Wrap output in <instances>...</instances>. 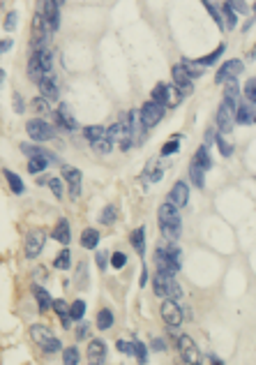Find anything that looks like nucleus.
I'll use <instances>...</instances> for the list:
<instances>
[{"label": "nucleus", "instance_id": "obj_1", "mask_svg": "<svg viewBox=\"0 0 256 365\" xmlns=\"http://www.w3.org/2000/svg\"><path fill=\"white\" fill-rule=\"evenodd\" d=\"M157 220H160V231L166 238V243H175L180 238V229H183V217H180V211L173 206V203H162L160 211H157Z\"/></svg>", "mask_w": 256, "mask_h": 365}, {"label": "nucleus", "instance_id": "obj_2", "mask_svg": "<svg viewBox=\"0 0 256 365\" xmlns=\"http://www.w3.org/2000/svg\"><path fill=\"white\" fill-rule=\"evenodd\" d=\"M155 264H157V270L160 273H166V275H175L180 270V250L169 243L164 247H157L155 250Z\"/></svg>", "mask_w": 256, "mask_h": 365}, {"label": "nucleus", "instance_id": "obj_3", "mask_svg": "<svg viewBox=\"0 0 256 365\" xmlns=\"http://www.w3.org/2000/svg\"><path fill=\"white\" fill-rule=\"evenodd\" d=\"M152 291H155V296L164 298V301H178V298L183 296V291H180L178 282L173 280V275L160 273V270H157V275L152 278Z\"/></svg>", "mask_w": 256, "mask_h": 365}, {"label": "nucleus", "instance_id": "obj_4", "mask_svg": "<svg viewBox=\"0 0 256 365\" xmlns=\"http://www.w3.org/2000/svg\"><path fill=\"white\" fill-rule=\"evenodd\" d=\"M30 335H33V340L37 342L39 347H42L46 354H56V351H63V342L58 340V337L54 335V333L48 331L46 326H39V324H35V326H30Z\"/></svg>", "mask_w": 256, "mask_h": 365}, {"label": "nucleus", "instance_id": "obj_5", "mask_svg": "<svg viewBox=\"0 0 256 365\" xmlns=\"http://www.w3.org/2000/svg\"><path fill=\"white\" fill-rule=\"evenodd\" d=\"M25 132H28V136L33 141H51L56 136V130L42 118L28 120V123H25Z\"/></svg>", "mask_w": 256, "mask_h": 365}, {"label": "nucleus", "instance_id": "obj_6", "mask_svg": "<svg viewBox=\"0 0 256 365\" xmlns=\"http://www.w3.org/2000/svg\"><path fill=\"white\" fill-rule=\"evenodd\" d=\"M164 106L155 104V102H145L139 111V118H141V127L143 130H150V127H155L162 118H164Z\"/></svg>", "mask_w": 256, "mask_h": 365}, {"label": "nucleus", "instance_id": "obj_7", "mask_svg": "<svg viewBox=\"0 0 256 365\" xmlns=\"http://www.w3.org/2000/svg\"><path fill=\"white\" fill-rule=\"evenodd\" d=\"M178 349H180V356L185 358V363H189V365H201L203 363L201 349H198L196 342H194L189 335H180L178 337Z\"/></svg>", "mask_w": 256, "mask_h": 365}, {"label": "nucleus", "instance_id": "obj_8", "mask_svg": "<svg viewBox=\"0 0 256 365\" xmlns=\"http://www.w3.org/2000/svg\"><path fill=\"white\" fill-rule=\"evenodd\" d=\"M44 243H46V231L33 229L25 236V257H28V259H37L39 252L44 250Z\"/></svg>", "mask_w": 256, "mask_h": 365}, {"label": "nucleus", "instance_id": "obj_9", "mask_svg": "<svg viewBox=\"0 0 256 365\" xmlns=\"http://www.w3.org/2000/svg\"><path fill=\"white\" fill-rule=\"evenodd\" d=\"M245 70V63L242 60H238V58H231V60H226V63H222V67H219V72L215 74V81L217 83H228V81H236L238 74Z\"/></svg>", "mask_w": 256, "mask_h": 365}, {"label": "nucleus", "instance_id": "obj_10", "mask_svg": "<svg viewBox=\"0 0 256 365\" xmlns=\"http://www.w3.org/2000/svg\"><path fill=\"white\" fill-rule=\"evenodd\" d=\"M58 7H60L58 3H42V5H39V10H37L39 19L44 21V26H46L48 33H56V30H58V26H60Z\"/></svg>", "mask_w": 256, "mask_h": 365}, {"label": "nucleus", "instance_id": "obj_11", "mask_svg": "<svg viewBox=\"0 0 256 365\" xmlns=\"http://www.w3.org/2000/svg\"><path fill=\"white\" fill-rule=\"evenodd\" d=\"M233 123H236V106L222 100V106H219V111H217L219 134H228V132L233 130Z\"/></svg>", "mask_w": 256, "mask_h": 365}, {"label": "nucleus", "instance_id": "obj_12", "mask_svg": "<svg viewBox=\"0 0 256 365\" xmlns=\"http://www.w3.org/2000/svg\"><path fill=\"white\" fill-rule=\"evenodd\" d=\"M160 312H162V319H164L166 326L175 328V326L183 324V308H180L175 301H164L162 303V308H160Z\"/></svg>", "mask_w": 256, "mask_h": 365}, {"label": "nucleus", "instance_id": "obj_13", "mask_svg": "<svg viewBox=\"0 0 256 365\" xmlns=\"http://www.w3.org/2000/svg\"><path fill=\"white\" fill-rule=\"evenodd\" d=\"M56 123H58V127H63V130H67V132L79 130V123L67 104H60L58 109H56Z\"/></svg>", "mask_w": 256, "mask_h": 365}, {"label": "nucleus", "instance_id": "obj_14", "mask_svg": "<svg viewBox=\"0 0 256 365\" xmlns=\"http://www.w3.org/2000/svg\"><path fill=\"white\" fill-rule=\"evenodd\" d=\"M187 201H189V188H187V182L185 180H178L171 188V192H169V203H173L175 208H183V206H187Z\"/></svg>", "mask_w": 256, "mask_h": 365}, {"label": "nucleus", "instance_id": "obj_15", "mask_svg": "<svg viewBox=\"0 0 256 365\" xmlns=\"http://www.w3.org/2000/svg\"><path fill=\"white\" fill-rule=\"evenodd\" d=\"M171 77H173V86L178 88L180 93H183V97H185V95H192V93H194V83H192V79L187 77V72H185V70L180 67V65H175V67H173Z\"/></svg>", "mask_w": 256, "mask_h": 365}, {"label": "nucleus", "instance_id": "obj_16", "mask_svg": "<svg viewBox=\"0 0 256 365\" xmlns=\"http://www.w3.org/2000/svg\"><path fill=\"white\" fill-rule=\"evenodd\" d=\"M63 178L67 180V185H69V197H72V201L74 199H79V194H81V171L79 169H72V167H65L63 169Z\"/></svg>", "mask_w": 256, "mask_h": 365}, {"label": "nucleus", "instance_id": "obj_17", "mask_svg": "<svg viewBox=\"0 0 256 365\" xmlns=\"http://www.w3.org/2000/svg\"><path fill=\"white\" fill-rule=\"evenodd\" d=\"M37 86H39V90H42V97H46V100H58L60 90H58V81H56L54 74H44Z\"/></svg>", "mask_w": 256, "mask_h": 365}, {"label": "nucleus", "instance_id": "obj_18", "mask_svg": "<svg viewBox=\"0 0 256 365\" xmlns=\"http://www.w3.org/2000/svg\"><path fill=\"white\" fill-rule=\"evenodd\" d=\"M88 358L92 365H101V360L107 358V345L101 340H90L88 342Z\"/></svg>", "mask_w": 256, "mask_h": 365}, {"label": "nucleus", "instance_id": "obj_19", "mask_svg": "<svg viewBox=\"0 0 256 365\" xmlns=\"http://www.w3.org/2000/svg\"><path fill=\"white\" fill-rule=\"evenodd\" d=\"M33 56L37 58V63H39V67H42L44 74H54V51H51V49L48 47L37 49Z\"/></svg>", "mask_w": 256, "mask_h": 365}, {"label": "nucleus", "instance_id": "obj_20", "mask_svg": "<svg viewBox=\"0 0 256 365\" xmlns=\"http://www.w3.org/2000/svg\"><path fill=\"white\" fill-rule=\"evenodd\" d=\"M54 238L58 240V243H63V245H67L69 240H72V234H69V222L65 220V217H60V220L56 222V226H54Z\"/></svg>", "mask_w": 256, "mask_h": 365}, {"label": "nucleus", "instance_id": "obj_21", "mask_svg": "<svg viewBox=\"0 0 256 365\" xmlns=\"http://www.w3.org/2000/svg\"><path fill=\"white\" fill-rule=\"evenodd\" d=\"M236 123H240V125H249V123H254V109H251L247 102H240V104H238Z\"/></svg>", "mask_w": 256, "mask_h": 365}, {"label": "nucleus", "instance_id": "obj_22", "mask_svg": "<svg viewBox=\"0 0 256 365\" xmlns=\"http://www.w3.org/2000/svg\"><path fill=\"white\" fill-rule=\"evenodd\" d=\"M21 150H23L28 157H46L48 162H56V155L48 153V150L39 148V146H33V144H21Z\"/></svg>", "mask_w": 256, "mask_h": 365}, {"label": "nucleus", "instance_id": "obj_23", "mask_svg": "<svg viewBox=\"0 0 256 365\" xmlns=\"http://www.w3.org/2000/svg\"><path fill=\"white\" fill-rule=\"evenodd\" d=\"M130 240H132V245H134V250L143 257L145 255V229H143V226H139V229L132 231Z\"/></svg>", "mask_w": 256, "mask_h": 365}, {"label": "nucleus", "instance_id": "obj_24", "mask_svg": "<svg viewBox=\"0 0 256 365\" xmlns=\"http://www.w3.org/2000/svg\"><path fill=\"white\" fill-rule=\"evenodd\" d=\"M180 67L187 72V77L189 79H198V77H203V65L201 63H196V60H189V58H185L183 63H180Z\"/></svg>", "mask_w": 256, "mask_h": 365}, {"label": "nucleus", "instance_id": "obj_25", "mask_svg": "<svg viewBox=\"0 0 256 365\" xmlns=\"http://www.w3.org/2000/svg\"><path fill=\"white\" fill-rule=\"evenodd\" d=\"M33 293H35V298H37V303H39V312H48V308L54 305L51 296H48V293L44 291L42 287H37V284L33 287Z\"/></svg>", "mask_w": 256, "mask_h": 365}, {"label": "nucleus", "instance_id": "obj_26", "mask_svg": "<svg viewBox=\"0 0 256 365\" xmlns=\"http://www.w3.org/2000/svg\"><path fill=\"white\" fill-rule=\"evenodd\" d=\"M194 162L198 164V167L203 169V171H208L210 167H213V159H210V153H208V146H201V148L196 150V155H194Z\"/></svg>", "mask_w": 256, "mask_h": 365}, {"label": "nucleus", "instance_id": "obj_27", "mask_svg": "<svg viewBox=\"0 0 256 365\" xmlns=\"http://www.w3.org/2000/svg\"><path fill=\"white\" fill-rule=\"evenodd\" d=\"M51 308H54L56 314L60 317L63 326H69V322H72V319H69V305H67V303H65L63 298H58V301H54V305H51Z\"/></svg>", "mask_w": 256, "mask_h": 365}, {"label": "nucleus", "instance_id": "obj_28", "mask_svg": "<svg viewBox=\"0 0 256 365\" xmlns=\"http://www.w3.org/2000/svg\"><path fill=\"white\" fill-rule=\"evenodd\" d=\"M97 243H99V231H97V229H86L81 234V245L86 247V250L97 247Z\"/></svg>", "mask_w": 256, "mask_h": 365}, {"label": "nucleus", "instance_id": "obj_29", "mask_svg": "<svg viewBox=\"0 0 256 365\" xmlns=\"http://www.w3.org/2000/svg\"><path fill=\"white\" fill-rule=\"evenodd\" d=\"M189 180H192L196 188H203V185H206V171H203L196 162L189 164Z\"/></svg>", "mask_w": 256, "mask_h": 365}, {"label": "nucleus", "instance_id": "obj_30", "mask_svg": "<svg viewBox=\"0 0 256 365\" xmlns=\"http://www.w3.org/2000/svg\"><path fill=\"white\" fill-rule=\"evenodd\" d=\"M113 322H116V319H113L111 310H99V312H97V328H99V331H109V328L113 326Z\"/></svg>", "mask_w": 256, "mask_h": 365}, {"label": "nucleus", "instance_id": "obj_31", "mask_svg": "<svg viewBox=\"0 0 256 365\" xmlns=\"http://www.w3.org/2000/svg\"><path fill=\"white\" fill-rule=\"evenodd\" d=\"M3 176L7 178V182H10L12 192H14V194H23V180H21V178L16 176L14 171H10V169H5V171H3Z\"/></svg>", "mask_w": 256, "mask_h": 365}, {"label": "nucleus", "instance_id": "obj_32", "mask_svg": "<svg viewBox=\"0 0 256 365\" xmlns=\"http://www.w3.org/2000/svg\"><path fill=\"white\" fill-rule=\"evenodd\" d=\"M83 134H86V139L90 141V144H95V141L104 139L107 136V127H101V125H90L83 130Z\"/></svg>", "mask_w": 256, "mask_h": 365}, {"label": "nucleus", "instance_id": "obj_33", "mask_svg": "<svg viewBox=\"0 0 256 365\" xmlns=\"http://www.w3.org/2000/svg\"><path fill=\"white\" fill-rule=\"evenodd\" d=\"M83 314H86V301L79 298V301H74L72 305H69V319H72V322H81Z\"/></svg>", "mask_w": 256, "mask_h": 365}, {"label": "nucleus", "instance_id": "obj_34", "mask_svg": "<svg viewBox=\"0 0 256 365\" xmlns=\"http://www.w3.org/2000/svg\"><path fill=\"white\" fill-rule=\"evenodd\" d=\"M28 77H30V81H35V83H39V81H42V77H44V72H42V67H39V63H37V58H35V56H30Z\"/></svg>", "mask_w": 256, "mask_h": 365}, {"label": "nucleus", "instance_id": "obj_35", "mask_svg": "<svg viewBox=\"0 0 256 365\" xmlns=\"http://www.w3.org/2000/svg\"><path fill=\"white\" fill-rule=\"evenodd\" d=\"M48 164H51V162H48L46 157H30L28 159V171L30 173H42Z\"/></svg>", "mask_w": 256, "mask_h": 365}, {"label": "nucleus", "instance_id": "obj_36", "mask_svg": "<svg viewBox=\"0 0 256 365\" xmlns=\"http://www.w3.org/2000/svg\"><path fill=\"white\" fill-rule=\"evenodd\" d=\"M150 102H155V104H160V106H164V109H166V86H164V83H157V86H155Z\"/></svg>", "mask_w": 256, "mask_h": 365}, {"label": "nucleus", "instance_id": "obj_37", "mask_svg": "<svg viewBox=\"0 0 256 365\" xmlns=\"http://www.w3.org/2000/svg\"><path fill=\"white\" fill-rule=\"evenodd\" d=\"M180 97H183V93H180L178 88H175V86H166V109H171V106L178 104Z\"/></svg>", "mask_w": 256, "mask_h": 365}, {"label": "nucleus", "instance_id": "obj_38", "mask_svg": "<svg viewBox=\"0 0 256 365\" xmlns=\"http://www.w3.org/2000/svg\"><path fill=\"white\" fill-rule=\"evenodd\" d=\"M224 51H226V44H219V47L217 49H215V51L213 53H210V56H206V58H201V60H198V63H201V65H213V63H217V58L219 56H222V53Z\"/></svg>", "mask_w": 256, "mask_h": 365}, {"label": "nucleus", "instance_id": "obj_39", "mask_svg": "<svg viewBox=\"0 0 256 365\" xmlns=\"http://www.w3.org/2000/svg\"><path fill=\"white\" fill-rule=\"evenodd\" d=\"M63 360H65V365H79V349L76 347L63 349Z\"/></svg>", "mask_w": 256, "mask_h": 365}, {"label": "nucleus", "instance_id": "obj_40", "mask_svg": "<svg viewBox=\"0 0 256 365\" xmlns=\"http://www.w3.org/2000/svg\"><path fill=\"white\" fill-rule=\"evenodd\" d=\"M217 148H219V153H222V157H231L233 155V146L228 144L226 139H224V134H217Z\"/></svg>", "mask_w": 256, "mask_h": 365}, {"label": "nucleus", "instance_id": "obj_41", "mask_svg": "<svg viewBox=\"0 0 256 365\" xmlns=\"http://www.w3.org/2000/svg\"><path fill=\"white\" fill-rule=\"evenodd\" d=\"M134 356L139 358V363H141V365H145V363H148V349H145V345H143V342L134 340Z\"/></svg>", "mask_w": 256, "mask_h": 365}, {"label": "nucleus", "instance_id": "obj_42", "mask_svg": "<svg viewBox=\"0 0 256 365\" xmlns=\"http://www.w3.org/2000/svg\"><path fill=\"white\" fill-rule=\"evenodd\" d=\"M86 270H88V266H86V264H79V268H76V280H74V284H76L79 289H86V284H88V275H86Z\"/></svg>", "mask_w": 256, "mask_h": 365}, {"label": "nucleus", "instance_id": "obj_43", "mask_svg": "<svg viewBox=\"0 0 256 365\" xmlns=\"http://www.w3.org/2000/svg\"><path fill=\"white\" fill-rule=\"evenodd\" d=\"M92 148H95L97 153L107 155V153H111V148H113V141H111V139H107V136H104V139L95 141V144H92Z\"/></svg>", "mask_w": 256, "mask_h": 365}, {"label": "nucleus", "instance_id": "obj_44", "mask_svg": "<svg viewBox=\"0 0 256 365\" xmlns=\"http://www.w3.org/2000/svg\"><path fill=\"white\" fill-rule=\"evenodd\" d=\"M99 222L101 224H113V222H116V208L104 206V211H101V215H99Z\"/></svg>", "mask_w": 256, "mask_h": 365}, {"label": "nucleus", "instance_id": "obj_45", "mask_svg": "<svg viewBox=\"0 0 256 365\" xmlns=\"http://www.w3.org/2000/svg\"><path fill=\"white\" fill-rule=\"evenodd\" d=\"M222 10H224V14H226V28H236V26H238V14L231 10V5H228V3H224Z\"/></svg>", "mask_w": 256, "mask_h": 365}, {"label": "nucleus", "instance_id": "obj_46", "mask_svg": "<svg viewBox=\"0 0 256 365\" xmlns=\"http://www.w3.org/2000/svg\"><path fill=\"white\" fill-rule=\"evenodd\" d=\"M69 257H72V255H69V250H63L58 257H56L54 266H56V268H60V270H67L69 268Z\"/></svg>", "mask_w": 256, "mask_h": 365}, {"label": "nucleus", "instance_id": "obj_47", "mask_svg": "<svg viewBox=\"0 0 256 365\" xmlns=\"http://www.w3.org/2000/svg\"><path fill=\"white\" fill-rule=\"evenodd\" d=\"M46 185L56 194V199H63V180L60 178H51V180H46Z\"/></svg>", "mask_w": 256, "mask_h": 365}, {"label": "nucleus", "instance_id": "obj_48", "mask_svg": "<svg viewBox=\"0 0 256 365\" xmlns=\"http://www.w3.org/2000/svg\"><path fill=\"white\" fill-rule=\"evenodd\" d=\"M245 97L251 104H256V79H249V81L245 83Z\"/></svg>", "mask_w": 256, "mask_h": 365}, {"label": "nucleus", "instance_id": "obj_49", "mask_svg": "<svg viewBox=\"0 0 256 365\" xmlns=\"http://www.w3.org/2000/svg\"><path fill=\"white\" fill-rule=\"evenodd\" d=\"M33 109L37 111V113H48V100H46V97H42V95L35 97V100H33Z\"/></svg>", "mask_w": 256, "mask_h": 365}, {"label": "nucleus", "instance_id": "obj_50", "mask_svg": "<svg viewBox=\"0 0 256 365\" xmlns=\"http://www.w3.org/2000/svg\"><path fill=\"white\" fill-rule=\"evenodd\" d=\"M206 10L213 14V19H215V24L219 26V28H224V19H222V14H219V10H217V5H213V3H206Z\"/></svg>", "mask_w": 256, "mask_h": 365}, {"label": "nucleus", "instance_id": "obj_51", "mask_svg": "<svg viewBox=\"0 0 256 365\" xmlns=\"http://www.w3.org/2000/svg\"><path fill=\"white\" fill-rule=\"evenodd\" d=\"M125 264H127V257L122 255V252H113L111 255V266L113 268H122Z\"/></svg>", "mask_w": 256, "mask_h": 365}, {"label": "nucleus", "instance_id": "obj_52", "mask_svg": "<svg viewBox=\"0 0 256 365\" xmlns=\"http://www.w3.org/2000/svg\"><path fill=\"white\" fill-rule=\"evenodd\" d=\"M116 347H118V349L122 351V354H130V356L134 354V342H125V340H118V345H116Z\"/></svg>", "mask_w": 256, "mask_h": 365}, {"label": "nucleus", "instance_id": "obj_53", "mask_svg": "<svg viewBox=\"0 0 256 365\" xmlns=\"http://www.w3.org/2000/svg\"><path fill=\"white\" fill-rule=\"evenodd\" d=\"M178 141H169V144H164V148H162V155H171V153H178Z\"/></svg>", "mask_w": 256, "mask_h": 365}, {"label": "nucleus", "instance_id": "obj_54", "mask_svg": "<svg viewBox=\"0 0 256 365\" xmlns=\"http://www.w3.org/2000/svg\"><path fill=\"white\" fill-rule=\"evenodd\" d=\"M16 12H10V14H7V21H5V30H14L16 28Z\"/></svg>", "mask_w": 256, "mask_h": 365}, {"label": "nucleus", "instance_id": "obj_55", "mask_svg": "<svg viewBox=\"0 0 256 365\" xmlns=\"http://www.w3.org/2000/svg\"><path fill=\"white\" fill-rule=\"evenodd\" d=\"M107 252H97V266H99V268L101 270H104V268H107Z\"/></svg>", "mask_w": 256, "mask_h": 365}, {"label": "nucleus", "instance_id": "obj_56", "mask_svg": "<svg viewBox=\"0 0 256 365\" xmlns=\"http://www.w3.org/2000/svg\"><path fill=\"white\" fill-rule=\"evenodd\" d=\"M152 349H155V351H164L166 349V342L162 340V337H155V340H152Z\"/></svg>", "mask_w": 256, "mask_h": 365}, {"label": "nucleus", "instance_id": "obj_57", "mask_svg": "<svg viewBox=\"0 0 256 365\" xmlns=\"http://www.w3.org/2000/svg\"><path fill=\"white\" fill-rule=\"evenodd\" d=\"M14 111H16V113H23V100H21V97L19 95H14Z\"/></svg>", "mask_w": 256, "mask_h": 365}, {"label": "nucleus", "instance_id": "obj_58", "mask_svg": "<svg viewBox=\"0 0 256 365\" xmlns=\"http://www.w3.org/2000/svg\"><path fill=\"white\" fill-rule=\"evenodd\" d=\"M12 49V39H5V42H0V53H5Z\"/></svg>", "mask_w": 256, "mask_h": 365}, {"label": "nucleus", "instance_id": "obj_59", "mask_svg": "<svg viewBox=\"0 0 256 365\" xmlns=\"http://www.w3.org/2000/svg\"><path fill=\"white\" fill-rule=\"evenodd\" d=\"M86 335H88V324H81L76 331V337H86Z\"/></svg>", "mask_w": 256, "mask_h": 365}, {"label": "nucleus", "instance_id": "obj_60", "mask_svg": "<svg viewBox=\"0 0 256 365\" xmlns=\"http://www.w3.org/2000/svg\"><path fill=\"white\" fill-rule=\"evenodd\" d=\"M249 58H251V60H256V44H254V49H251V53H249Z\"/></svg>", "mask_w": 256, "mask_h": 365}, {"label": "nucleus", "instance_id": "obj_61", "mask_svg": "<svg viewBox=\"0 0 256 365\" xmlns=\"http://www.w3.org/2000/svg\"><path fill=\"white\" fill-rule=\"evenodd\" d=\"M3 83H5V72L0 70V86H3Z\"/></svg>", "mask_w": 256, "mask_h": 365}, {"label": "nucleus", "instance_id": "obj_62", "mask_svg": "<svg viewBox=\"0 0 256 365\" xmlns=\"http://www.w3.org/2000/svg\"><path fill=\"white\" fill-rule=\"evenodd\" d=\"M254 123H256V111H254Z\"/></svg>", "mask_w": 256, "mask_h": 365}, {"label": "nucleus", "instance_id": "obj_63", "mask_svg": "<svg viewBox=\"0 0 256 365\" xmlns=\"http://www.w3.org/2000/svg\"><path fill=\"white\" fill-rule=\"evenodd\" d=\"M254 12H256V3H254Z\"/></svg>", "mask_w": 256, "mask_h": 365}]
</instances>
